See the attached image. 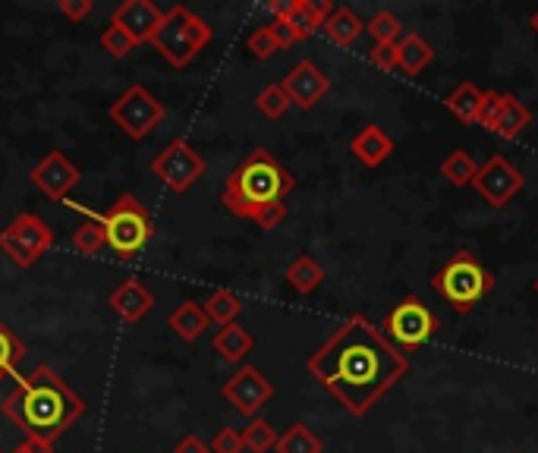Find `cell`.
Here are the masks:
<instances>
[{"mask_svg":"<svg viewBox=\"0 0 538 453\" xmlns=\"http://www.w3.org/2000/svg\"><path fill=\"white\" fill-rule=\"evenodd\" d=\"M306 369L350 416H369L406 378L410 359L365 315H350L309 356Z\"/></svg>","mask_w":538,"mask_h":453,"instance_id":"obj_1","label":"cell"},{"mask_svg":"<svg viewBox=\"0 0 538 453\" xmlns=\"http://www.w3.org/2000/svg\"><path fill=\"white\" fill-rule=\"evenodd\" d=\"M0 409L29 441L54 444L82 419L85 400L54 369L38 365L32 375L16 378Z\"/></svg>","mask_w":538,"mask_h":453,"instance_id":"obj_2","label":"cell"},{"mask_svg":"<svg viewBox=\"0 0 538 453\" xmlns=\"http://www.w3.org/2000/svg\"><path fill=\"white\" fill-rule=\"evenodd\" d=\"M293 189H296V177L290 170L277 161L268 148H255L227 177L221 202L236 218L252 221L255 214L265 211L268 205L284 202Z\"/></svg>","mask_w":538,"mask_h":453,"instance_id":"obj_3","label":"cell"},{"mask_svg":"<svg viewBox=\"0 0 538 453\" xmlns=\"http://www.w3.org/2000/svg\"><path fill=\"white\" fill-rule=\"evenodd\" d=\"M67 205L76 211H85L92 221H98L104 227L107 249H111L117 258H136L155 233L152 218H148L145 205L133 196V192H123V196L111 205V211H104V214H95L76 202H67Z\"/></svg>","mask_w":538,"mask_h":453,"instance_id":"obj_4","label":"cell"},{"mask_svg":"<svg viewBox=\"0 0 538 453\" xmlns=\"http://www.w3.org/2000/svg\"><path fill=\"white\" fill-rule=\"evenodd\" d=\"M211 38L214 32L205 19L199 13H192L189 7L177 4L164 13L161 26L148 45H152L174 70H186L189 63L211 45Z\"/></svg>","mask_w":538,"mask_h":453,"instance_id":"obj_5","label":"cell"},{"mask_svg":"<svg viewBox=\"0 0 538 453\" xmlns=\"http://www.w3.org/2000/svg\"><path fill=\"white\" fill-rule=\"evenodd\" d=\"M432 290L444 296L454 312L466 315L494 290V274L472 252L460 249L438 268L432 277Z\"/></svg>","mask_w":538,"mask_h":453,"instance_id":"obj_6","label":"cell"},{"mask_svg":"<svg viewBox=\"0 0 538 453\" xmlns=\"http://www.w3.org/2000/svg\"><path fill=\"white\" fill-rule=\"evenodd\" d=\"M438 328H441L438 315L428 309L419 296H403L397 306L384 315V325H381L387 340L403 353L425 347V343L438 334Z\"/></svg>","mask_w":538,"mask_h":453,"instance_id":"obj_7","label":"cell"},{"mask_svg":"<svg viewBox=\"0 0 538 453\" xmlns=\"http://www.w3.org/2000/svg\"><path fill=\"white\" fill-rule=\"evenodd\" d=\"M54 243V230L38 218V214H19L7 230H0V252H4L16 268H32Z\"/></svg>","mask_w":538,"mask_h":453,"instance_id":"obj_8","label":"cell"},{"mask_svg":"<svg viewBox=\"0 0 538 453\" xmlns=\"http://www.w3.org/2000/svg\"><path fill=\"white\" fill-rule=\"evenodd\" d=\"M111 120L114 126H120L123 133L133 139V142H142L152 129L164 120V104L145 89V85H129V89L111 104Z\"/></svg>","mask_w":538,"mask_h":453,"instance_id":"obj_9","label":"cell"},{"mask_svg":"<svg viewBox=\"0 0 538 453\" xmlns=\"http://www.w3.org/2000/svg\"><path fill=\"white\" fill-rule=\"evenodd\" d=\"M205 158L192 148L186 139H174L164 145L155 161H152V174L170 189V192H186L205 177Z\"/></svg>","mask_w":538,"mask_h":453,"instance_id":"obj_10","label":"cell"},{"mask_svg":"<svg viewBox=\"0 0 538 453\" xmlns=\"http://www.w3.org/2000/svg\"><path fill=\"white\" fill-rule=\"evenodd\" d=\"M479 196L491 205V208H507L513 202V196H520L526 177L520 167H513L504 155H491L485 164H479V174L472 180Z\"/></svg>","mask_w":538,"mask_h":453,"instance_id":"obj_11","label":"cell"},{"mask_svg":"<svg viewBox=\"0 0 538 453\" xmlns=\"http://www.w3.org/2000/svg\"><path fill=\"white\" fill-rule=\"evenodd\" d=\"M221 397L236 409V413L255 419L258 409L274 397V384L258 372L255 365H240V369L224 381Z\"/></svg>","mask_w":538,"mask_h":453,"instance_id":"obj_12","label":"cell"},{"mask_svg":"<svg viewBox=\"0 0 538 453\" xmlns=\"http://www.w3.org/2000/svg\"><path fill=\"white\" fill-rule=\"evenodd\" d=\"M29 180L41 196L67 205L70 189L82 180V174H79V167L63 155V151H48V155L32 167Z\"/></svg>","mask_w":538,"mask_h":453,"instance_id":"obj_13","label":"cell"},{"mask_svg":"<svg viewBox=\"0 0 538 453\" xmlns=\"http://www.w3.org/2000/svg\"><path fill=\"white\" fill-rule=\"evenodd\" d=\"M268 10L274 13V23H287L303 41L325 26V19L334 13V4H328V0H274Z\"/></svg>","mask_w":538,"mask_h":453,"instance_id":"obj_14","label":"cell"},{"mask_svg":"<svg viewBox=\"0 0 538 453\" xmlns=\"http://www.w3.org/2000/svg\"><path fill=\"white\" fill-rule=\"evenodd\" d=\"M281 85H284L287 98H290L296 107H303V111H312V107L331 92L328 73L321 70L318 63H312V60H299L296 67L284 76Z\"/></svg>","mask_w":538,"mask_h":453,"instance_id":"obj_15","label":"cell"},{"mask_svg":"<svg viewBox=\"0 0 538 453\" xmlns=\"http://www.w3.org/2000/svg\"><path fill=\"white\" fill-rule=\"evenodd\" d=\"M164 13L152 4V0H123V4L114 10L111 23L120 26L136 45H148L152 35L158 32Z\"/></svg>","mask_w":538,"mask_h":453,"instance_id":"obj_16","label":"cell"},{"mask_svg":"<svg viewBox=\"0 0 538 453\" xmlns=\"http://www.w3.org/2000/svg\"><path fill=\"white\" fill-rule=\"evenodd\" d=\"M111 309L120 321H126V325H136V321H142L148 312L155 309V293L148 290L142 280L136 277H129L123 280V284L111 293Z\"/></svg>","mask_w":538,"mask_h":453,"instance_id":"obj_17","label":"cell"},{"mask_svg":"<svg viewBox=\"0 0 538 453\" xmlns=\"http://www.w3.org/2000/svg\"><path fill=\"white\" fill-rule=\"evenodd\" d=\"M350 151H353V158H356L362 167L375 170V167H381L387 158L394 155V139L387 136L378 123H372V126H362L359 133L353 136Z\"/></svg>","mask_w":538,"mask_h":453,"instance_id":"obj_18","label":"cell"},{"mask_svg":"<svg viewBox=\"0 0 538 453\" xmlns=\"http://www.w3.org/2000/svg\"><path fill=\"white\" fill-rule=\"evenodd\" d=\"M211 347H214V353H218L224 362H243L249 353H252V347H255V337L243 328V325H224L218 334H214V340H211Z\"/></svg>","mask_w":538,"mask_h":453,"instance_id":"obj_19","label":"cell"},{"mask_svg":"<svg viewBox=\"0 0 538 453\" xmlns=\"http://www.w3.org/2000/svg\"><path fill=\"white\" fill-rule=\"evenodd\" d=\"M397 57H400V70L406 76H419L428 67V63L435 60V48L428 45V41L419 32H406L397 41Z\"/></svg>","mask_w":538,"mask_h":453,"instance_id":"obj_20","label":"cell"},{"mask_svg":"<svg viewBox=\"0 0 538 453\" xmlns=\"http://www.w3.org/2000/svg\"><path fill=\"white\" fill-rule=\"evenodd\" d=\"M167 325L174 328V334L180 340L196 343L205 334V328L211 325V321H208V315H205V309L199 306V302H180V306L170 312Z\"/></svg>","mask_w":538,"mask_h":453,"instance_id":"obj_21","label":"cell"},{"mask_svg":"<svg viewBox=\"0 0 538 453\" xmlns=\"http://www.w3.org/2000/svg\"><path fill=\"white\" fill-rule=\"evenodd\" d=\"M284 277H287V284L299 293V296H312L321 284H325V268H321L312 255H296L293 262L287 265V271H284Z\"/></svg>","mask_w":538,"mask_h":453,"instance_id":"obj_22","label":"cell"},{"mask_svg":"<svg viewBox=\"0 0 538 453\" xmlns=\"http://www.w3.org/2000/svg\"><path fill=\"white\" fill-rule=\"evenodd\" d=\"M482 101H485V92L479 89L476 82H460L454 92L444 98V107L450 114H454L460 123H476L479 120V111H482Z\"/></svg>","mask_w":538,"mask_h":453,"instance_id":"obj_23","label":"cell"},{"mask_svg":"<svg viewBox=\"0 0 538 453\" xmlns=\"http://www.w3.org/2000/svg\"><path fill=\"white\" fill-rule=\"evenodd\" d=\"M362 29H365V23L356 16L353 7H334V13L325 19V26H321V32H325L340 48H350L353 41L362 35Z\"/></svg>","mask_w":538,"mask_h":453,"instance_id":"obj_24","label":"cell"},{"mask_svg":"<svg viewBox=\"0 0 538 453\" xmlns=\"http://www.w3.org/2000/svg\"><path fill=\"white\" fill-rule=\"evenodd\" d=\"M532 123V111L516 98V95H504V107H501V117H498V126L491 129L494 136L501 139H516L523 133V129Z\"/></svg>","mask_w":538,"mask_h":453,"instance_id":"obj_25","label":"cell"},{"mask_svg":"<svg viewBox=\"0 0 538 453\" xmlns=\"http://www.w3.org/2000/svg\"><path fill=\"white\" fill-rule=\"evenodd\" d=\"M476 174H479V164H476V158H472L469 151H463V148H454V151H450V155L441 161V177H444L450 186H457V189L472 186Z\"/></svg>","mask_w":538,"mask_h":453,"instance_id":"obj_26","label":"cell"},{"mask_svg":"<svg viewBox=\"0 0 538 453\" xmlns=\"http://www.w3.org/2000/svg\"><path fill=\"white\" fill-rule=\"evenodd\" d=\"M202 309H205L208 321H214V325L224 328V325H236V318H240V312H243V302L233 290H214L202 302Z\"/></svg>","mask_w":538,"mask_h":453,"instance_id":"obj_27","label":"cell"},{"mask_svg":"<svg viewBox=\"0 0 538 453\" xmlns=\"http://www.w3.org/2000/svg\"><path fill=\"white\" fill-rule=\"evenodd\" d=\"M277 453H325V444L306 422H293L281 438H277Z\"/></svg>","mask_w":538,"mask_h":453,"instance_id":"obj_28","label":"cell"},{"mask_svg":"<svg viewBox=\"0 0 538 453\" xmlns=\"http://www.w3.org/2000/svg\"><path fill=\"white\" fill-rule=\"evenodd\" d=\"M26 343L19 340L4 321H0V381H4L7 375H13L16 372V365L26 359Z\"/></svg>","mask_w":538,"mask_h":453,"instance_id":"obj_29","label":"cell"},{"mask_svg":"<svg viewBox=\"0 0 538 453\" xmlns=\"http://www.w3.org/2000/svg\"><path fill=\"white\" fill-rule=\"evenodd\" d=\"M365 29H369V35L375 38V45H397V41L406 35L400 16L391 10H378L369 23H365Z\"/></svg>","mask_w":538,"mask_h":453,"instance_id":"obj_30","label":"cell"},{"mask_svg":"<svg viewBox=\"0 0 538 453\" xmlns=\"http://www.w3.org/2000/svg\"><path fill=\"white\" fill-rule=\"evenodd\" d=\"M277 428L271 425V422H265V419H249V425L243 428V447L249 450V453H268V450H274L277 447Z\"/></svg>","mask_w":538,"mask_h":453,"instance_id":"obj_31","label":"cell"},{"mask_svg":"<svg viewBox=\"0 0 538 453\" xmlns=\"http://www.w3.org/2000/svg\"><path fill=\"white\" fill-rule=\"evenodd\" d=\"M290 98H287V92H284V85L281 82H271V85H265L262 92L255 95V107L262 111L268 120H281L287 111H290Z\"/></svg>","mask_w":538,"mask_h":453,"instance_id":"obj_32","label":"cell"},{"mask_svg":"<svg viewBox=\"0 0 538 453\" xmlns=\"http://www.w3.org/2000/svg\"><path fill=\"white\" fill-rule=\"evenodd\" d=\"M73 246H76V252H82V255H98V252L107 246L104 227H101L98 221H85V224H79L76 233H73Z\"/></svg>","mask_w":538,"mask_h":453,"instance_id":"obj_33","label":"cell"},{"mask_svg":"<svg viewBox=\"0 0 538 453\" xmlns=\"http://www.w3.org/2000/svg\"><path fill=\"white\" fill-rule=\"evenodd\" d=\"M246 48L255 60H271L277 51H281V45H277V38H274V29L271 26H262V29H255L249 38H246Z\"/></svg>","mask_w":538,"mask_h":453,"instance_id":"obj_34","label":"cell"},{"mask_svg":"<svg viewBox=\"0 0 538 453\" xmlns=\"http://www.w3.org/2000/svg\"><path fill=\"white\" fill-rule=\"evenodd\" d=\"M101 48L107 51V54H111V57H117V60H123L129 51H133L136 48V41L133 38H129L120 26H104V32H101Z\"/></svg>","mask_w":538,"mask_h":453,"instance_id":"obj_35","label":"cell"},{"mask_svg":"<svg viewBox=\"0 0 538 453\" xmlns=\"http://www.w3.org/2000/svg\"><path fill=\"white\" fill-rule=\"evenodd\" d=\"M501 107H504V92H485V101H482V111H479L476 126H482V129H488V133H491V129L498 126Z\"/></svg>","mask_w":538,"mask_h":453,"instance_id":"obj_36","label":"cell"},{"mask_svg":"<svg viewBox=\"0 0 538 453\" xmlns=\"http://www.w3.org/2000/svg\"><path fill=\"white\" fill-rule=\"evenodd\" d=\"M243 431L236 428H221L218 435L211 438V453H243Z\"/></svg>","mask_w":538,"mask_h":453,"instance_id":"obj_37","label":"cell"},{"mask_svg":"<svg viewBox=\"0 0 538 453\" xmlns=\"http://www.w3.org/2000/svg\"><path fill=\"white\" fill-rule=\"evenodd\" d=\"M369 60L372 67H378L381 73H391V70H400V57H397V45H375L369 51Z\"/></svg>","mask_w":538,"mask_h":453,"instance_id":"obj_38","label":"cell"},{"mask_svg":"<svg viewBox=\"0 0 538 453\" xmlns=\"http://www.w3.org/2000/svg\"><path fill=\"white\" fill-rule=\"evenodd\" d=\"M287 221V202H277V205H268L265 211H258L252 224H258L262 230H277Z\"/></svg>","mask_w":538,"mask_h":453,"instance_id":"obj_39","label":"cell"},{"mask_svg":"<svg viewBox=\"0 0 538 453\" xmlns=\"http://www.w3.org/2000/svg\"><path fill=\"white\" fill-rule=\"evenodd\" d=\"M92 10H95L92 0H60V13L73 19V23H82L85 16H92Z\"/></svg>","mask_w":538,"mask_h":453,"instance_id":"obj_40","label":"cell"},{"mask_svg":"<svg viewBox=\"0 0 538 453\" xmlns=\"http://www.w3.org/2000/svg\"><path fill=\"white\" fill-rule=\"evenodd\" d=\"M174 453H211V447H208L199 435H186V438L174 447Z\"/></svg>","mask_w":538,"mask_h":453,"instance_id":"obj_41","label":"cell"},{"mask_svg":"<svg viewBox=\"0 0 538 453\" xmlns=\"http://www.w3.org/2000/svg\"><path fill=\"white\" fill-rule=\"evenodd\" d=\"M271 29H274V38H277V45H281V51L299 41V35H296L287 23H271Z\"/></svg>","mask_w":538,"mask_h":453,"instance_id":"obj_42","label":"cell"},{"mask_svg":"<svg viewBox=\"0 0 538 453\" xmlns=\"http://www.w3.org/2000/svg\"><path fill=\"white\" fill-rule=\"evenodd\" d=\"M529 29H532L535 35H538V10H535V13L529 16Z\"/></svg>","mask_w":538,"mask_h":453,"instance_id":"obj_43","label":"cell"},{"mask_svg":"<svg viewBox=\"0 0 538 453\" xmlns=\"http://www.w3.org/2000/svg\"><path fill=\"white\" fill-rule=\"evenodd\" d=\"M535 293H538V280H535Z\"/></svg>","mask_w":538,"mask_h":453,"instance_id":"obj_44","label":"cell"}]
</instances>
